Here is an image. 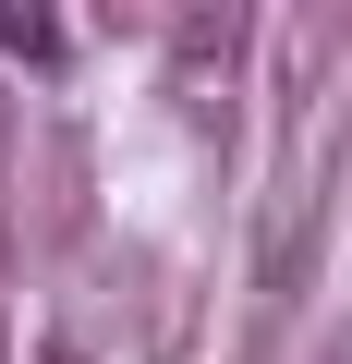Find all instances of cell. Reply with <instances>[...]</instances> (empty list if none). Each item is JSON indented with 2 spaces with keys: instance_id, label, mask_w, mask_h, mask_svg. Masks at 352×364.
Wrapping results in <instances>:
<instances>
[{
  "instance_id": "obj_1",
  "label": "cell",
  "mask_w": 352,
  "mask_h": 364,
  "mask_svg": "<svg viewBox=\"0 0 352 364\" xmlns=\"http://www.w3.org/2000/svg\"><path fill=\"white\" fill-rule=\"evenodd\" d=\"M170 49H183V97L219 122V109H231V73H243V25H231V13H195Z\"/></svg>"
},
{
  "instance_id": "obj_2",
  "label": "cell",
  "mask_w": 352,
  "mask_h": 364,
  "mask_svg": "<svg viewBox=\"0 0 352 364\" xmlns=\"http://www.w3.org/2000/svg\"><path fill=\"white\" fill-rule=\"evenodd\" d=\"M0 49L13 61H61V13H0Z\"/></svg>"
},
{
  "instance_id": "obj_4",
  "label": "cell",
  "mask_w": 352,
  "mask_h": 364,
  "mask_svg": "<svg viewBox=\"0 0 352 364\" xmlns=\"http://www.w3.org/2000/svg\"><path fill=\"white\" fill-rule=\"evenodd\" d=\"M37 364H85V352H73V340H49V352H37Z\"/></svg>"
},
{
  "instance_id": "obj_3",
  "label": "cell",
  "mask_w": 352,
  "mask_h": 364,
  "mask_svg": "<svg viewBox=\"0 0 352 364\" xmlns=\"http://www.w3.org/2000/svg\"><path fill=\"white\" fill-rule=\"evenodd\" d=\"M0 364H13V219H0Z\"/></svg>"
}]
</instances>
